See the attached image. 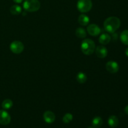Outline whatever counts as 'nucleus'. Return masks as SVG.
I'll return each mask as SVG.
<instances>
[{
  "label": "nucleus",
  "instance_id": "22",
  "mask_svg": "<svg viewBox=\"0 0 128 128\" xmlns=\"http://www.w3.org/2000/svg\"><path fill=\"white\" fill-rule=\"evenodd\" d=\"M14 2H15L16 3H21V2H22V1H23V0H13Z\"/></svg>",
  "mask_w": 128,
  "mask_h": 128
},
{
  "label": "nucleus",
  "instance_id": "18",
  "mask_svg": "<svg viewBox=\"0 0 128 128\" xmlns=\"http://www.w3.org/2000/svg\"><path fill=\"white\" fill-rule=\"evenodd\" d=\"M121 42L125 45H128V30H124L120 35Z\"/></svg>",
  "mask_w": 128,
  "mask_h": 128
},
{
  "label": "nucleus",
  "instance_id": "14",
  "mask_svg": "<svg viewBox=\"0 0 128 128\" xmlns=\"http://www.w3.org/2000/svg\"><path fill=\"white\" fill-rule=\"evenodd\" d=\"M76 80L79 83L84 84L87 81V76L84 72H80L78 73L77 76H76Z\"/></svg>",
  "mask_w": 128,
  "mask_h": 128
},
{
  "label": "nucleus",
  "instance_id": "2",
  "mask_svg": "<svg viewBox=\"0 0 128 128\" xmlns=\"http://www.w3.org/2000/svg\"><path fill=\"white\" fill-rule=\"evenodd\" d=\"M81 49L84 54L91 55L96 49L94 42L91 39H84L81 42Z\"/></svg>",
  "mask_w": 128,
  "mask_h": 128
},
{
  "label": "nucleus",
  "instance_id": "12",
  "mask_svg": "<svg viewBox=\"0 0 128 128\" xmlns=\"http://www.w3.org/2000/svg\"><path fill=\"white\" fill-rule=\"evenodd\" d=\"M78 22L81 26H87L90 22V18L84 14H81L78 18Z\"/></svg>",
  "mask_w": 128,
  "mask_h": 128
},
{
  "label": "nucleus",
  "instance_id": "5",
  "mask_svg": "<svg viewBox=\"0 0 128 128\" xmlns=\"http://www.w3.org/2000/svg\"><path fill=\"white\" fill-rule=\"evenodd\" d=\"M10 48V50L14 54H16L21 53L24 49V44L22 42L20 41H14L11 42Z\"/></svg>",
  "mask_w": 128,
  "mask_h": 128
},
{
  "label": "nucleus",
  "instance_id": "4",
  "mask_svg": "<svg viewBox=\"0 0 128 128\" xmlns=\"http://www.w3.org/2000/svg\"><path fill=\"white\" fill-rule=\"evenodd\" d=\"M92 7V2L91 0H78L77 2L78 10L82 13L89 12Z\"/></svg>",
  "mask_w": 128,
  "mask_h": 128
},
{
  "label": "nucleus",
  "instance_id": "23",
  "mask_svg": "<svg viewBox=\"0 0 128 128\" xmlns=\"http://www.w3.org/2000/svg\"><path fill=\"white\" fill-rule=\"evenodd\" d=\"M125 54H126V56H128V48H126V50H125Z\"/></svg>",
  "mask_w": 128,
  "mask_h": 128
},
{
  "label": "nucleus",
  "instance_id": "3",
  "mask_svg": "<svg viewBox=\"0 0 128 128\" xmlns=\"http://www.w3.org/2000/svg\"><path fill=\"white\" fill-rule=\"evenodd\" d=\"M41 4L38 0H25L23 3V8L26 11L35 12L40 10Z\"/></svg>",
  "mask_w": 128,
  "mask_h": 128
},
{
  "label": "nucleus",
  "instance_id": "8",
  "mask_svg": "<svg viewBox=\"0 0 128 128\" xmlns=\"http://www.w3.org/2000/svg\"><path fill=\"white\" fill-rule=\"evenodd\" d=\"M87 31L91 36H97L101 33V29L96 24H91L87 28Z\"/></svg>",
  "mask_w": 128,
  "mask_h": 128
},
{
  "label": "nucleus",
  "instance_id": "7",
  "mask_svg": "<svg viewBox=\"0 0 128 128\" xmlns=\"http://www.w3.org/2000/svg\"><path fill=\"white\" fill-rule=\"evenodd\" d=\"M11 121V116L7 111L0 110V124L2 125H8Z\"/></svg>",
  "mask_w": 128,
  "mask_h": 128
},
{
  "label": "nucleus",
  "instance_id": "15",
  "mask_svg": "<svg viewBox=\"0 0 128 128\" xmlns=\"http://www.w3.org/2000/svg\"><path fill=\"white\" fill-rule=\"evenodd\" d=\"M75 33H76V36L79 38L84 39L87 36L86 30L82 28H78L76 29Z\"/></svg>",
  "mask_w": 128,
  "mask_h": 128
},
{
  "label": "nucleus",
  "instance_id": "9",
  "mask_svg": "<svg viewBox=\"0 0 128 128\" xmlns=\"http://www.w3.org/2000/svg\"><path fill=\"white\" fill-rule=\"evenodd\" d=\"M95 52L99 58L102 59L107 56L108 51L106 48L104 46H98L95 49Z\"/></svg>",
  "mask_w": 128,
  "mask_h": 128
},
{
  "label": "nucleus",
  "instance_id": "10",
  "mask_svg": "<svg viewBox=\"0 0 128 128\" xmlns=\"http://www.w3.org/2000/svg\"><path fill=\"white\" fill-rule=\"evenodd\" d=\"M55 114L52 111H47L44 113L43 118L46 123L51 124L55 120Z\"/></svg>",
  "mask_w": 128,
  "mask_h": 128
},
{
  "label": "nucleus",
  "instance_id": "16",
  "mask_svg": "<svg viewBox=\"0 0 128 128\" xmlns=\"http://www.w3.org/2000/svg\"><path fill=\"white\" fill-rule=\"evenodd\" d=\"M102 124V120L100 116H96L92 121V126L95 128H100Z\"/></svg>",
  "mask_w": 128,
  "mask_h": 128
},
{
  "label": "nucleus",
  "instance_id": "11",
  "mask_svg": "<svg viewBox=\"0 0 128 128\" xmlns=\"http://www.w3.org/2000/svg\"><path fill=\"white\" fill-rule=\"evenodd\" d=\"M111 38L110 34L108 33H103L102 34L100 35V38H99V42L101 44L106 45L108 44L109 42L111 41Z\"/></svg>",
  "mask_w": 128,
  "mask_h": 128
},
{
  "label": "nucleus",
  "instance_id": "24",
  "mask_svg": "<svg viewBox=\"0 0 128 128\" xmlns=\"http://www.w3.org/2000/svg\"><path fill=\"white\" fill-rule=\"evenodd\" d=\"M88 128H94L93 126H90V127H88Z\"/></svg>",
  "mask_w": 128,
  "mask_h": 128
},
{
  "label": "nucleus",
  "instance_id": "17",
  "mask_svg": "<svg viewBox=\"0 0 128 128\" xmlns=\"http://www.w3.org/2000/svg\"><path fill=\"white\" fill-rule=\"evenodd\" d=\"M12 106H13V102H12V100H11L10 99L4 100L2 101V104H1V106L4 110H10L12 108Z\"/></svg>",
  "mask_w": 128,
  "mask_h": 128
},
{
  "label": "nucleus",
  "instance_id": "20",
  "mask_svg": "<svg viewBox=\"0 0 128 128\" xmlns=\"http://www.w3.org/2000/svg\"><path fill=\"white\" fill-rule=\"evenodd\" d=\"M73 116L71 113H66V114L64 116L63 118H62V121L64 122L65 124L70 123L71 121L72 120Z\"/></svg>",
  "mask_w": 128,
  "mask_h": 128
},
{
  "label": "nucleus",
  "instance_id": "6",
  "mask_svg": "<svg viewBox=\"0 0 128 128\" xmlns=\"http://www.w3.org/2000/svg\"><path fill=\"white\" fill-rule=\"evenodd\" d=\"M106 68L109 72L111 74H114L119 71L120 66L116 61H110L106 63Z\"/></svg>",
  "mask_w": 128,
  "mask_h": 128
},
{
  "label": "nucleus",
  "instance_id": "19",
  "mask_svg": "<svg viewBox=\"0 0 128 128\" xmlns=\"http://www.w3.org/2000/svg\"><path fill=\"white\" fill-rule=\"evenodd\" d=\"M10 12L12 15H18L21 12V8L19 5H12L10 8Z\"/></svg>",
  "mask_w": 128,
  "mask_h": 128
},
{
  "label": "nucleus",
  "instance_id": "1",
  "mask_svg": "<svg viewBox=\"0 0 128 128\" xmlns=\"http://www.w3.org/2000/svg\"><path fill=\"white\" fill-rule=\"evenodd\" d=\"M121 26V21L116 16L108 18L104 22V28L110 33H114Z\"/></svg>",
  "mask_w": 128,
  "mask_h": 128
},
{
  "label": "nucleus",
  "instance_id": "13",
  "mask_svg": "<svg viewBox=\"0 0 128 128\" xmlns=\"http://www.w3.org/2000/svg\"><path fill=\"white\" fill-rule=\"evenodd\" d=\"M108 122L109 126L111 128H116L118 126L119 124V120L118 118L116 117V116H111L108 118Z\"/></svg>",
  "mask_w": 128,
  "mask_h": 128
},
{
  "label": "nucleus",
  "instance_id": "21",
  "mask_svg": "<svg viewBox=\"0 0 128 128\" xmlns=\"http://www.w3.org/2000/svg\"><path fill=\"white\" fill-rule=\"evenodd\" d=\"M124 112H125V113L126 114L128 115V106H126V107H125Z\"/></svg>",
  "mask_w": 128,
  "mask_h": 128
}]
</instances>
